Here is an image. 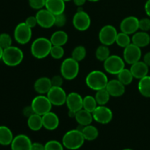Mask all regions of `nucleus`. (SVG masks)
<instances>
[{"mask_svg": "<svg viewBox=\"0 0 150 150\" xmlns=\"http://www.w3.org/2000/svg\"><path fill=\"white\" fill-rule=\"evenodd\" d=\"M52 45L50 39L43 37L36 38L31 45V54L38 59H45L50 55Z\"/></svg>", "mask_w": 150, "mask_h": 150, "instance_id": "f257e3e1", "label": "nucleus"}, {"mask_svg": "<svg viewBox=\"0 0 150 150\" xmlns=\"http://www.w3.org/2000/svg\"><path fill=\"white\" fill-rule=\"evenodd\" d=\"M85 139L81 131L77 129L66 132L62 137V143L64 148L70 150H77L83 145Z\"/></svg>", "mask_w": 150, "mask_h": 150, "instance_id": "f03ea898", "label": "nucleus"}, {"mask_svg": "<svg viewBox=\"0 0 150 150\" xmlns=\"http://www.w3.org/2000/svg\"><path fill=\"white\" fill-rule=\"evenodd\" d=\"M85 81L89 89L98 91L106 87L108 79L103 72L100 70H93L86 76Z\"/></svg>", "mask_w": 150, "mask_h": 150, "instance_id": "7ed1b4c3", "label": "nucleus"}, {"mask_svg": "<svg viewBox=\"0 0 150 150\" xmlns=\"http://www.w3.org/2000/svg\"><path fill=\"white\" fill-rule=\"evenodd\" d=\"M2 61L6 65L16 67L22 62L23 59V53L21 49L16 46H11L4 49Z\"/></svg>", "mask_w": 150, "mask_h": 150, "instance_id": "20e7f679", "label": "nucleus"}, {"mask_svg": "<svg viewBox=\"0 0 150 150\" xmlns=\"http://www.w3.org/2000/svg\"><path fill=\"white\" fill-rule=\"evenodd\" d=\"M60 73L64 79L73 80L77 77L79 73V63L72 57L64 59L60 66Z\"/></svg>", "mask_w": 150, "mask_h": 150, "instance_id": "39448f33", "label": "nucleus"}, {"mask_svg": "<svg viewBox=\"0 0 150 150\" xmlns=\"http://www.w3.org/2000/svg\"><path fill=\"white\" fill-rule=\"evenodd\" d=\"M125 62L122 57L117 55H110L103 62V67L105 71L111 75H118L125 68Z\"/></svg>", "mask_w": 150, "mask_h": 150, "instance_id": "423d86ee", "label": "nucleus"}, {"mask_svg": "<svg viewBox=\"0 0 150 150\" xmlns=\"http://www.w3.org/2000/svg\"><path fill=\"white\" fill-rule=\"evenodd\" d=\"M35 114L42 116L51 111L52 104L50 102L48 97L44 95H39L33 98L31 103Z\"/></svg>", "mask_w": 150, "mask_h": 150, "instance_id": "0eeeda50", "label": "nucleus"}, {"mask_svg": "<svg viewBox=\"0 0 150 150\" xmlns=\"http://www.w3.org/2000/svg\"><path fill=\"white\" fill-rule=\"evenodd\" d=\"M117 29L112 25H105L103 26L99 32V40L102 45H113L116 42L117 36Z\"/></svg>", "mask_w": 150, "mask_h": 150, "instance_id": "6e6552de", "label": "nucleus"}, {"mask_svg": "<svg viewBox=\"0 0 150 150\" xmlns=\"http://www.w3.org/2000/svg\"><path fill=\"white\" fill-rule=\"evenodd\" d=\"M32 36V28L28 26L25 22H21L16 26L14 30V38L16 42L25 45L30 41Z\"/></svg>", "mask_w": 150, "mask_h": 150, "instance_id": "1a4fd4ad", "label": "nucleus"}, {"mask_svg": "<svg viewBox=\"0 0 150 150\" xmlns=\"http://www.w3.org/2000/svg\"><path fill=\"white\" fill-rule=\"evenodd\" d=\"M46 95L51 104L55 106H62L65 104L67 96L62 86H52Z\"/></svg>", "mask_w": 150, "mask_h": 150, "instance_id": "9d476101", "label": "nucleus"}, {"mask_svg": "<svg viewBox=\"0 0 150 150\" xmlns=\"http://www.w3.org/2000/svg\"><path fill=\"white\" fill-rule=\"evenodd\" d=\"M72 22L75 29L80 32H84L90 26L91 18L89 14L83 10L75 13Z\"/></svg>", "mask_w": 150, "mask_h": 150, "instance_id": "9b49d317", "label": "nucleus"}, {"mask_svg": "<svg viewBox=\"0 0 150 150\" xmlns=\"http://www.w3.org/2000/svg\"><path fill=\"white\" fill-rule=\"evenodd\" d=\"M93 120L99 124L106 125L111 122L113 119V112L105 105H98L92 112Z\"/></svg>", "mask_w": 150, "mask_h": 150, "instance_id": "f8f14e48", "label": "nucleus"}, {"mask_svg": "<svg viewBox=\"0 0 150 150\" xmlns=\"http://www.w3.org/2000/svg\"><path fill=\"white\" fill-rule=\"evenodd\" d=\"M141 58H142V49L137 45L131 43L124 48L123 59L127 64L131 65L140 61Z\"/></svg>", "mask_w": 150, "mask_h": 150, "instance_id": "ddd939ff", "label": "nucleus"}, {"mask_svg": "<svg viewBox=\"0 0 150 150\" xmlns=\"http://www.w3.org/2000/svg\"><path fill=\"white\" fill-rule=\"evenodd\" d=\"M38 24L44 29H49L54 26L55 16L47 9H41L36 13Z\"/></svg>", "mask_w": 150, "mask_h": 150, "instance_id": "4468645a", "label": "nucleus"}, {"mask_svg": "<svg viewBox=\"0 0 150 150\" xmlns=\"http://www.w3.org/2000/svg\"><path fill=\"white\" fill-rule=\"evenodd\" d=\"M121 32L127 35H133L139 29V19L135 16H127L121 21L120 25Z\"/></svg>", "mask_w": 150, "mask_h": 150, "instance_id": "2eb2a0df", "label": "nucleus"}, {"mask_svg": "<svg viewBox=\"0 0 150 150\" xmlns=\"http://www.w3.org/2000/svg\"><path fill=\"white\" fill-rule=\"evenodd\" d=\"M32 142L29 136L24 134H19L15 136L12 142L11 150H31Z\"/></svg>", "mask_w": 150, "mask_h": 150, "instance_id": "dca6fc26", "label": "nucleus"}, {"mask_svg": "<svg viewBox=\"0 0 150 150\" xmlns=\"http://www.w3.org/2000/svg\"><path fill=\"white\" fill-rule=\"evenodd\" d=\"M65 104L68 110L77 112L83 108V98L78 92H70L67 95Z\"/></svg>", "mask_w": 150, "mask_h": 150, "instance_id": "f3484780", "label": "nucleus"}, {"mask_svg": "<svg viewBox=\"0 0 150 150\" xmlns=\"http://www.w3.org/2000/svg\"><path fill=\"white\" fill-rule=\"evenodd\" d=\"M111 97L119 98L122 96L125 92V86L118 79H112L108 81L105 87Z\"/></svg>", "mask_w": 150, "mask_h": 150, "instance_id": "a211bd4d", "label": "nucleus"}, {"mask_svg": "<svg viewBox=\"0 0 150 150\" xmlns=\"http://www.w3.org/2000/svg\"><path fill=\"white\" fill-rule=\"evenodd\" d=\"M42 119L43 127L48 130H56L59 125V117L51 111L42 115Z\"/></svg>", "mask_w": 150, "mask_h": 150, "instance_id": "6ab92c4d", "label": "nucleus"}, {"mask_svg": "<svg viewBox=\"0 0 150 150\" xmlns=\"http://www.w3.org/2000/svg\"><path fill=\"white\" fill-rule=\"evenodd\" d=\"M149 66L144 61H139L131 64L130 70L135 79H141L149 73Z\"/></svg>", "mask_w": 150, "mask_h": 150, "instance_id": "aec40b11", "label": "nucleus"}, {"mask_svg": "<svg viewBox=\"0 0 150 150\" xmlns=\"http://www.w3.org/2000/svg\"><path fill=\"white\" fill-rule=\"evenodd\" d=\"M45 7L54 16H57L64 13L65 10V1L64 0H46Z\"/></svg>", "mask_w": 150, "mask_h": 150, "instance_id": "412c9836", "label": "nucleus"}, {"mask_svg": "<svg viewBox=\"0 0 150 150\" xmlns=\"http://www.w3.org/2000/svg\"><path fill=\"white\" fill-rule=\"evenodd\" d=\"M52 87L51 79L48 77H41L37 79L34 84V89L39 95H45Z\"/></svg>", "mask_w": 150, "mask_h": 150, "instance_id": "4be33fe9", "label": "nucleus"}, {"mask_svg": "<svg viewBox=\"0 0 150 150\" xmlns=\"http://www.w3.org/2000/svg\"><path fill=\"white\" fill-rule=\"evenodd\" d=\"M131 41L132 43L141 48L146 47L150 43V35L147 32L144 31L136 32L132 36Z\"/></svg>", "mask_w": 150, "mask_h": 150, "instance_id": "5701e85b", "label": "nucleus"}, {"mask_svg": "<svg viewBox=\"0 0 150 150\" xmlns=\"http://www.w3.org/2000/svg\"><path fill=\"white\" fill-rule=\"evenodd\" d=\"M75 119H76L78 124L83 126H86L89 125H91L92 121L94 120L92 113L89 112V111H86V110L83 109V108H82L80 111L76 112Z\"/></svg>", "mask_w": 150, "mask_h": 150, "instance_id": "b1692460", "label": "nucleus"}, {"mask_svg": "<svg viewBox=\"0 0 150 150\" xmlns=\"http://www.w3.org/2000/svg\"><path fill=\"white\" fill-rule=\"evenodd\" d=\"M50 40H51L53 45L63 46L67 43V40H68V35L64 31H56L51 36Z\"/></svg>", "mask_w": 150, "mask_h": 150, "instance_id": "393cba45", "label": "nucleus"}, {"mask_svg": "<svg viewBox=\"0 0 150 150\" xmlns=\"http://www.w3.org/2000/svg\"><path fill=\"white\" fill-rule=\"evenodd\" d=\"M13 134L8 127L4 125L0 126V144L2 146H8L13 142Z\"/></svg>", "mask_w": 150, "mask_h": 150, "instance_id": "a878e982", "label": "nucleus"}, {"mask_svg": "<svg viewBox=\"0 0 150 150\" xmlns=\"http://www.w3.org/2000/svg\"><path fill=\"white\" fill-rule=\"evenodd\" d=\"M138 89L142 96L150 98V76L147 75L145 77L139 79Z\"/></svg>", "mask_w": 150, "mask_h": 150, "instance_id": "bb28decb", "label": "nucleus"}, {"mask_svg": "<svg viewBox=\"0 0 150 150\" xmlns=\"http://www.w3.org/2000/svg\"><path fill=\"white\" fill-rule=\"evenodd\" d=\"M27 125L32 131H39L42 127H43L42 116L34 114L27 118Z\"/></svg>", "mask_w": 150, "mask_h": 150, "instance_id": "cd10ccee", "label": "nucleus"}, {"mask_svg": "<svg viewBox=\"0 0 150 150\" xmlns=\"http://www.w3.org/2000/svg\"><path fill=\"white\" fill-rule=\"evenodd\" d=\"M81 133L84 137L85 140L89 141V142L95 140L99 136V131H98V128L95 126L92 125L84 126L83 127Z\"/></svg>", "mask_w": 150, "mask_h": 150, "instance_id": "c85d7f7f", "label": "nucleus"}, {"mask_svg": "<svg viewBox=\"0 0 150 150\" xmlns=\"http://www.w3.org/2000/svg\"><path fill=\"white\" fill-rule=\"evenodd\" d=\"M95 98L98 105H105V104L108 103L109 101L111 95H109L107 89L105 88V89L96 91Z\"/></svg>", "mask_w": 150, "mask_h": 150, "instance_id": "c756f323", "label": "nucleus"}, {"mask_svg": "<svg viewBox=\"0 0 150 150\" xmlns=\"http://www.w3.org/2000/svg\"><path fill=\"white\" fill-rule=\"evenodd\" d=\"M133 79H134V77H133L130 70H129V69L124 68L117 75V79L121 83H122L125 86L130 84L133 81Z\"/></svg>", "mask_w": 150, "mask_h": 150, "instance_id": "7c9ffc66", "label": "nucleus"}, {"mask_svg": "<svg viewBox=\"0 0 150 150\" xmlns=\"http://www.w3.org/2000/svg\"><path fill=\"white\" fill-rule=\"evenodd\" d=\"M98 104L95 97L92 95H86L83 98V108L92 113L98 107Z\"/></svg>", "mask_w": 150, "mask_h": 150, "instance_id": "2f4dec72", "label": "nucleus"}, {"mask_svg": "<svg viewBox=\"0 0 150 150\" xmlns=\"http://www.w3.org/2000/svg\"><path fill=\"white\" fill-rule=\"evenodd\" d=\"M110 50L108 46L101 45L97 48L95 51V57L100 62H105L110 57Z\"/></svg>", "mask_w": 150, "mask_h": 150, "instance_id": "473e14b6", "label": "nucleus"}, {"mask_svg": "<svg viewBox=\"0 0 150 150\" xmlns=\"http://www.w3.org/2000/svg\"><path fill=\"white\" fill-rule=\"evenodd\" d=\"M116 43L117 44L118 46L125 48L127 46H128L130 44L132 43L131 38H130L129 35L125 33V32H121L117 34V39H116Z\"/></svg>", "mask_w": 150, "mask_h": 150, "instance_id": "72a5a7b5", "label": "nucleus"}, {"mask_svg": "<svg viewBox=\"0 0 150 150\" xmlns=\"http://www.w3.org/2000/svg\"><path fill=\"white\" fill-rule=\"evenodd\" d=\"M86 56V48L83 45H78L72 51L71 57L77 62H81Z\"/></svg>", "mask_w": 150, "mask_h": 150, "instance_id": "f704fd0d", "label": "nucleus"}, {"mask_svg": "<svg viewBox=\"0 0 150 150\" xmlns=\"http://www.w3.org/2000/svg\"><path fill=\"white\" fill-rule=\"evenodd\" d=\"M50 55L54 59H60L64 55V48L63 46H59V45H52Z\"/></svg>", "mask_w": 150, "mask_h": 150, "instance_id": "c9c22d12", "label": "nucleus"}, {"mask_svg": "<svg viewBox=\"0 0 150 150\" xmlns=\"http://www.w3.org/2000/svg\"><path fill=\"white\" fill-rule=\"evenodd\" d=\"M13 40H12L11 36L7 33H1L0 34V46L3 48H8L11 46Z\"/></svg>", "mask_w": 150, "mask_h": 150, "instance_id": "e433bc0d", "label": "nucleus"}, {"mask_svg": "<svg viewBox=\"0 0 150 150\" xmlns=\"http://www.w3.org/2000/svg\"><path fill=\"white\" fill-rule=\"evenodd\" d=\"M62 143L57 140L48 141L45 144V150H64Z\"/></svg>", "mask_w": 150, "mask_h": 150, "instance_id": "4c0bfd02", "label": "nucleus"}, {"mask_svg": "<svg viewBox=\"0 0 150 150\" xmlns=\"http://www.w3.org/2000/svg\"><path fill=\"white\" fill-rule=\"evenodd\" d=\"M45 1L46 0H29V4L31 8L40 10L45 7Z\"/></svg>", "mask_w": 150, "mask_h": 150, "instance_id": "58836bf2", "label": "nucleus"}, {"mask_svg": "<svg viewBox=\"0 0 150 150\" xmlns=\"http://www.w3.org/2000/svg\"><path fill=\"white\" fill-rule=\"evenodd\" d=\"M67 23V17L64 13L59 14L55 16V21H54V26L57 27H62Z\"/></svg>", "mask_w": 150, "mask_h": 150, "instance_id": "ea45409f", "label": "nucleus"}, {"mask_svg": "<svg viewBox=\"0 0 150 150\" xmlns=\"http://www.w3.org/2000/svg\"><path fill=\"white\" fill-rule=\"evenodd\" d=\"M139 29L144 32L150 31V18H144L139 20Z\"/></svg>", "mask_w": 150, "mask_h": 150, "instance_id": "a19ab883", "label": "nucleus"}, {"mask_svg": "<svg viewBox=\"0 0 150 150\" xmlns=\"http://www.w3.org/2000/svg\"><path fill=\"white\" fill-rule=\"evenodd\" d=\"M64 78L62 75H55L51 79L52 86H62L64 82Z\"/></svg>", "mask_w": 150, "mask_h": 150, "instance_id": "79ce46f5", "label": "nucleus"}, {"mask_svg": "<svg viewBox=\"0 0 150 150\" xmlns=\"http://www.w3.org/2000/svg\"><path fill=\"white\" fill-rule=\"evenodd\" d=\"M25 23L28 26H29L32 29L35 28L37 25H38L36 16H29V17H28L25 21Z\"/></svg>", "mask_w": 150, "mask_h": 150, "instance_id": "37998d69", "label": "nucleus"}, {"mask_svg": "<svg viewBox=\"0 0 150 150\" xmlns=\"http://www.w3.org/2000/svg\"><path fill=\"white\" fill-rule=\"evenodd\" d=\"M34 114H35V111H34L33 108H32V105L25 107V108L23 109V114L24 115V117H26V118H29V117L33 115Z\"/></svg>", "mask_w": 150, "mask_h": 150, "instance_id": "c03bdc74", "label": "nucleus"}, {"mask_svg": "<svg viewBox=\"0 0 150 150\" xmlns=\"http://www.w3.org/2000/svg\"><path fill=\"white\" fill-rule=\"evenodd\" d=\"M31 150H45V144L39 143V142H35L32 143V149Z\"/></svg>", "mask_w": 150, "mask_h": 150, "instance_id": "a18cd8bd", "label": "nucleus"}, {"mask_svg": "<svg viewBox=\"0 0 150 150\" xmlns=\"http://www.w3.org/2000/svg\"><path fill=\"white\" fill-rule=\"evenodd\" d=\"M144 10L146 12V14L150 18V0H147L145 3Z\"/></svg>", "mask_w": 150, "mask_h": 150, "instance_id": "49530a36", "label": "nucleus"}, {"mask_svg": "<svg viewBox=\"0 0 150 150\" xmlns=\"http://www.w3.org/2000/svg\"><path fill=\"white\" fill-rule=\"evenodd\" d=\"M144 62L147 64L149 67H150V51L147 52L144 56Z\"/></svg>", "mask_w": 150, "mask_h": 150, "instance_id": "de8ad7c7", "label": "nucleus"}, {"mask_svg": "<svg viewBox=\"0 0 150 150\" xmlns=\"http://www.w3.org/2000/svg\"><path fill=\"white\" fill-rule=\"evenodd\" d=\"M73 1L77 7H82L87 0H73Z\"/></svg>", "mask_w": 150, "mask_h": 150, "instance_id": "09e8293b", "label": "nucleus"}, {"mask_svg": "<svg viewBox=\"0 0 150 150\" xmlns=\"http://www.w3.org/2000/svg\"><path fill=\"white\" fill-rule=\"evenodd\" d=\"M76 112L68 110V116L70 117H71V118H75V117H76Z\"/></svg>", "mask_w": 150, "mask_h": 150, "instance_id": "8fccbe9b", "label": "nucleus"}, {"mask_svg": "<svg viewBox=\"0 0 150 150\" xmlns=\"http://www.w3.org/2000/svg\"><path fill=\"white\" fill-rule=\"evenodd\" d=\"M3 53H4V49L0 46V59H2V56H3Z\"/></svg>", "mask_w": 150, "mask_h": 150, "instance_id": "3c124183", "label": "nucleus"}, {"mask_svg": "<svg viewBox=\"0 0 150 150\" xmlns=\"http://www.w3.org/2000/svg\"><path fill=\"white\" fill-rule=\"evenodd\" d=\"M87 1H92V2H96V1H100V0H87Z\"/></svg>", "mask_w": 150, "mask_h": 150, "instance_id": "603ef678", "label": "nucleus"}, {"mask_svg": "<svg viewBox=\"0 0 150 150\" xmlns=\"http://www.w3.org/2000/svg\"><path fill=\"white\" fill-rule=\"evenodd\" d=\"M122 150H133V149H129V148H127V149H122Z\"/></svg>", "mask_w": 150, "mask_h": 150, "instance_id": "864d4df0", "label": "nucleus"}, {"mask_svg": "<svg viewBox=\"0 0 150 150\" xmlns=\"http://www.w3.org/2000/svg\"><path fill=\"white\" fill-rule=\"evenodd\" d=\"M64 1H65V2H66V1H71V0H64Z\"/></svg>", "mask_w": 150, "mask_h": 150, "instance_id": "5fc2aeb1", "label": "nucleus"}]
</instances>
